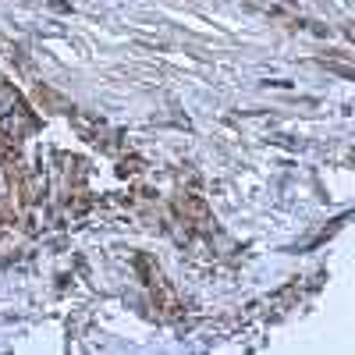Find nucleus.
I'll return each mask as SVG.
<instances>
[{"label": "nucleus", "instance_id": "nucleus-1", "mask_svg": "<svg viewBox=\"0 0 355 355\" xmlns=\"http://www.w3.org/2000/svg\"><path fill=\"white\" fill-rule=\"evenodd\" d=\"M15 107H18V93H15L11 85H0V121H4V117H11Z\"/></svg>", "mask_w": 355, "mask_h": 355}]
</instances>
